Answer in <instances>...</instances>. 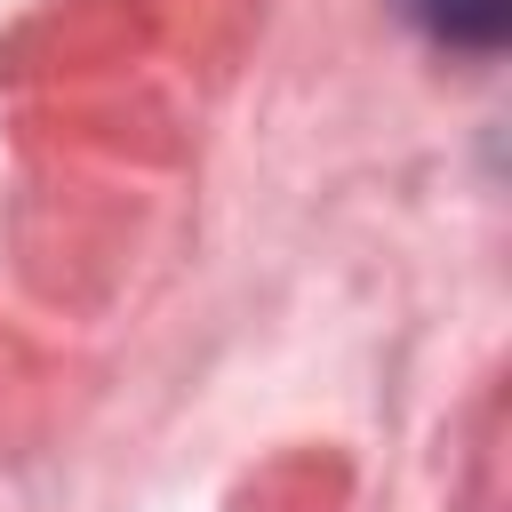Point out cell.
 Instances as JSON below:
<instances>
[{
  "label": "cell",
  "mask_w": 512,
  "mask_h": 512,
  "mask_svg": "<svg viewBox=\"0 0 512 512\" xmlns=\"http://www.w3.org/2000/svg\"><path fill=\"white\" fill-rule=\"evenodd\" d=\"M408 24L456 56H496L504 32H512V0H400Z\"/></svg>",
  "instance_id": "1"
}]
</instances>
